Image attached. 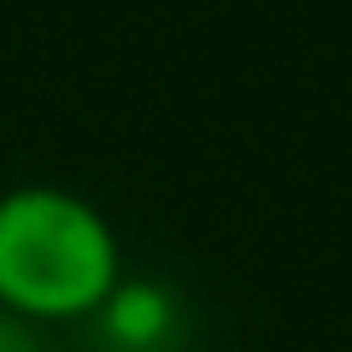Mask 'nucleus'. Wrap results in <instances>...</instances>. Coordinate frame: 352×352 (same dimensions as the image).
<instances>
[{
	"label": "nucleus",
	"mask_w": 352,
	"mask_h": 352,
	"mask_svg": "<svg viewBox=\"0 0 352 352\" xmlns=\"http://www.w3.org/2000/svg\"><path fill=\"white\" fill-rule=\"evenodd\" d=\"M118 235L82 194H0V311L18 323H76L118 300Z\"/></svg>",
	"instance_id": "nucleus-1"
}]
</instances>
